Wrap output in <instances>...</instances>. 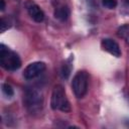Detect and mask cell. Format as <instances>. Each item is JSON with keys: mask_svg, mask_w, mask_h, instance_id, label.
Here are the masks:
<instances>
[{"mask_svg": "<svg viewBox=\"0 0 129 129\" xmlns=\"http://www.w3.org/2000/svg\"><path fill=\"white\" fill-rule=\"evenodd\" d=\"M0 64L6 71H16L21 67L19 55L3 43L0 44Z\"/></svg>", "mask_w": 129, "mask_h": 129, "instance_id": "2", "label": "cell"}, {"mask_svg": "<svg viewBox=\"0 0 129 129\" xmlns=\"http://www.w3.org/2000/svg\"><path fill=\"white\" fill-rule=\"evenodd\" d=\"M23 103L26 110L30 114L39 113L43 105V97L41 91L35 87L26 88L23 95Z\"/></svg>", "mask_w": 129, "mask_h": 129, "instance_id": "1", "label": "cell"}, {"mask_svg": "<svg viewBox=\"0 0 129 129\" xmlns=\"http://www.w3.org/2000/svg\"><path fill=\"white\" fill-rule=\"evenodd\" d=\"M45 63L43 61H34L29 63L23 72V77L26 80H33L37 78L39 75H41L45 71Z\"/></svg>", "mask_w": 129, "mask_h": 129, "instance_id": "5", "label": "cell"}, {"mask_svg": "<svg viewBox=\"0 0 129 129\" xmlns=\"http://www.w3.org/2000/svg\"><path fill=\"white\" fill-rule=\"evenodd\" d=\"M24 5H25V8H26V11H27L28 15L35 22H42L43 21L44 13L35 2H33L32 0H27Z\"/></svg>", "mask_w": 129, "mask_h": 129, "instance_id": "6", "label": "cell"}, {"mask_svg": "<svg viewBox=\"0 0 129 129\" xmlns=\"http://www.w3.org/2000/svg\"><path fill=\"white\" fill-rule=\"evenodd\" d=\"M0 9H1V11H3L5 9V1L4 0H0Z\"/></svg>", "mask_w": 129, "mask_h": 129, "instance_id": "14", "label": "cell"}, {"mask_svg": "<svg viewBox=\"0 0 129 129\" xmlns=\"http://www.w3.org/2000/svg\"><path fill=\"white\" fill-rule=\"evenodd\" d=\"M2 92H3V94H4L5 96H7V97H12V96L14 95L13 88H12L9 84H7V83H5V84L2 85Z\"/></svg>", "mask_w": 129, "mask_h": 129, "instance_id": "11", "label": "cell"}, {"mask_svg": "<svg viewBox=\"0 0 129 129\" xmlns=\"http://www.w3.org/2000/svg\"><path fill=\"white\" fill-rule=\"evenodd\" d=\"M102 4L108 9H114L117 6V0H102Z\"/></svg>", "mask_w": 129, "mask_h": 129, "instance_id": "13", "label": "cell"}, {"mask_svg": "<svg viewBox=\"0 0 129 129\" xmlns=\"http://www.w3.org/2000/svg\"><path fill=\"white\" fill-rule=\"evenodd\" d=\"M126 2H127V4L129 5V0H126Z\"/></svg>", "mask_w": 129, "mask_h": 129, "instance_id": "15", "label": "cell"}, {"mask_svg": "<svg viewBox=\"0 0 129 129\" xmlns=\"http://www.w3.org/2000/svg\"><path fill=\"white\" fill-rule=\"evenodd\" d=\"M73 66H72V57H70L67 61H64V63L62 64L61 69H60V76L63 79H68L71 75Z\"/></svg>", "mask_w": 129, "mask_h": 129, "instance_id": "10", "label": "cell"}, {"mask_svg": "<svg viewBox=\"0 0 129 129\" xmlns=\"http://www.w3.org/2000/svg\"><path fill=\"white\" fill-rule=\"evenodd\" d=\"M117 35L123 40H125L127 44H129V24L121 25L117 30Z\"/></svg>", "mask_w": 129, "mask_h": 129, "instance_id": "9", "label": "cell"}, {"mask_svg": "<svg viewBox=\"0 0 129 129\" xmlns=\"http://www.w3.org/2000/svg\"><path fill=\"white\" fill-rule=\"evenodd\" d=\"M89 74L86 71L78 72L72 81V89L77 98H83L88 91Z\"/></svg>", "mask_w": 129, "mask_h": 129, "instance_id": "4", "label": "cell"}, {"mask_svg": "<svg viewBox=\"0 0 129 129\" xmlns=\"http://www.w3.org/2000/svg\"><path fill=\"white\" fill-rule=\"evenodd\" d=\"M101 46L104 50L108 51L109 53H111L112 55L116 56V57H119L121 56V49H120V46L119 44L111 39V38H104L101 42Z\"/></svg>", "mask_w": 129, "mask_h": 129, "instance_id": "7", "label": "cell"}, {"mask_svg": "<svg viewBox=\"0 0 129 129\" xmlns=\"http://www.w3.org/2000/svg\"><path fill=\"white\" fill-rule=\"evenodd\" d=\"M1 32H4L6 29L10 28L11 26V21L8 19V18H5V17H2L1 18Z\"/></svg>", "mask_w": 129, "mask_h": 129, "instance_id": "12", "label": "cell"}, {"mask_svg": "<svg viewBox=\"0 0 129 129\" xmlns=\"http://www.w3.org/2000/svg\"><path fill=\"white\" fill-rule=\"evenodd\" d=\"M50 107L52 110H59L64 113L71 112V104L61 85H55L53 87L50 97Z\"/></svg>", "mask_w": 129, "mask_h": 129, "instance_id": "3", "label": "cell"}, {"mask_svg": "<svg viewBox=\"0 0 129 129\" xmlns=\"http://www.w3.org/2000/svg\"><path fill=\"white\" fill-rule=\"evenodd\" d=\"M71 11L67 5H59L54 10V17L59 21H66L70 17Z\"/></svg>", "mask_w": 129, "mask_h": 129, "instance_id": "8", "label": "cell"}]
</instances>
